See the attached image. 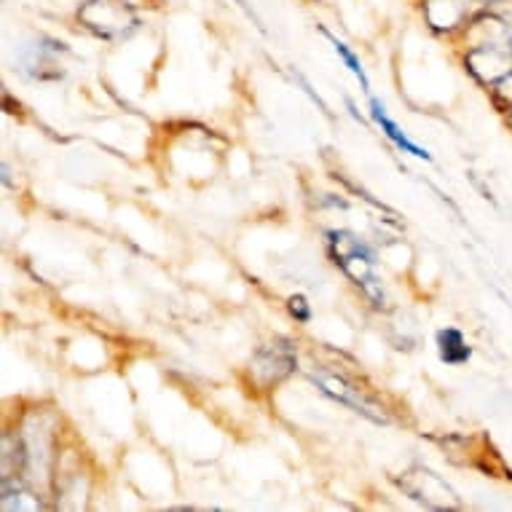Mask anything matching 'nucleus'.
Segmentation results:
<instances>
[{
    "mask_svg": "<svg viewBox=\"0 0 512 512\" xmlns=\"http://www.w3.org/2000/svg\"><path fill=\"white\" fill-rule=\"evenodd\" d=\"M370 116H373V121H376L378 126H381V132L392 140V143L400 148V151L411 153V156H416V159H424V161H432V153L427 151V148H421V145L411 143L408 137H405V132L400 129V126L392 121V118L387 116V108H384V102H378L376 97H370Z\"/></svg>",
    "mask_w": 512,
    "mask_h": 512,
    "instance_id": "4",
    "label": "nucleus"
},
{
    "mask_svg": "<svg viewBox=\"0 0 512 512\" xmlns=\"http://www.w3.org/2000/svg\"><path fill=\"white\" fill-rule=\"evenodd\" d=\"M311 378H314V384H317L325 395L333 397V400L349 405V408H354V411L362 413V416H368L370 421H381V424H387V416L381 413V408H378L373 400H368V397L362 395L360 389L352 387L349 381H344L341 376H333V373H314Z\"/></svg>",
    "mask_w": 512,
    "mask_h": 512,
    "instance_id": "2",
    "label": "nucleus"
},
{
    "mask_svg": "<svg viewBox=\"0 0 512 512\" xmlns=\"http://www.w3.org/2000/svg\"><path fill=\"white\" fill-rule=\"evenodd\" d=\"M437 352L445 365H462L470 360L472 349L467 346L464 336L456 328H445L437 333Z\"/></svg>",
    "mask_w": 512,
    "mask_h": 512,
    "instance_id": "5",
    "label": "nucleus"
},
{
    "mask_svg": "<svg viewBox=\"0 0 512 512\" xmlns=\"http://www.w3.org/2000/svg\"><path fill=\"white\" fill-rule=\"evenodd\" d=\"M322 35H325V38H328V41L333 43V49H336V54H338V57L344 59V65H346V68H349V73H352V76L357 78V81H360L362 92H370V81H368V73H365V68H362V65H360V59L354 57V51L349 49V46H346L344 41H338L336 35L330 33L328 27H322Z\"/></svg>",
    "mask_w": 512,
    "mask_h": 512,
    "instance_id": "6",
    "label": "nucleus"
},
{
    "mask_svg": "<svg viewBox=\"0 0 512 512\" xmlns=\"http://www.w3.org/2000/svg\"><path fill=\"white\" fill-rule=\"evenodd\" d=\"M330 247H333V255H336V263H341V269H344L357 285H362L368 290V295L376 301V306H381L384 295H378L376 258H373V252H370L357 236L346 234V231H333V234H330Z\"/></svg>",
    "mask_w": 512,
    "mask_h": 512,
    "instance_id": "1",
    "label": "nucleus"
},
{
    "mask_svg": "<svg viewBox=\"0 0 512 512\" xmlns=\"http://www.w3.org/2000/svg\"><path fill=\"white\" fill-rule=\"evenodd\" d=\"M81 19L105 38H116L126 33V27H135V17L116 0H92L81 11Z\"/></svg>",
    "mask_w": 512,
    "mask_h": 512,
    "instance_id": "3",
    "label": "nucleus"
},
{
    "mask_svg": "<svg viewBox=\"0 0 512 512\" xmlns=\"http://www.w3.org/2000/svg\"><path fill=\"white\" fill-rule=\"evenodd\" d=\"M290 314H293L298 322H309L311 309H309V303H306V298H303V295H293V298H290Z\"/></svg>",
    "mask_w": 512,
    "mask_h": 512,
    "instance_id": "7",
    "label": "nucleus"
}]
</instances>
